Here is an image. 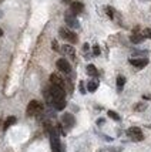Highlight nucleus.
<instances>
[{
    "mask_svg": "<svg viewBox=\"0 0 151 152\" xmlns=\"http://www.w3.org/2000/svg\"><path fill=\"white\" fill-rule=\"evenodd\" d=\"M56 66H57V68H59L61 73H64V74H70V71H71V66H70V63H69L67 60H64V58L57 60Z\"/></svg>",
    "mask_w": 151,
    "mask_h": 152,
    "instance_id": "423d86ee",
    "label": "nucleus"
},
{
    "mask_svg": "<svg viewBox=\"0 0 151 152\" xmlns=\"http://www.w3.org/2000/svg\"><path fill=\"white\" fill-rule=\"evenodd\" d=\"M144 34H137V33H134L131 36V41L133 43H136V44H138V43H141L143 40H144Z\"/></svg>",
    "mask_w": 151,
    "mask_h": 152,
    "instance_id": "2eb2a0df",
    "label": "nucleus"
},
{
    "mask_svg": "<svg viewBox=\"0 0 151 152\" xmlns=\"http://www.w3.org/2000/svg\"><path fill=\"white\" fill-rule=\"evenodd\" d=\"M53 48H54L56 51H59V46H57V41H53Z\"/></svg>",
    "mask_w": 151,
    "mask_h": 152,
    "instance_id": "b1692460",
    "label": "nucleus"
},
{
    "mask_svg": "<svg viewBox=\"0 0 151 152\" xmlns=\"http://www.w3.org/2000/svg\"><path fill=\"white\" fill-rule=\"evenodd\" d=\"M50 83H52L53 86H57V87L64 88V80L61 78L59 74H52V75H50Z\"/></svg>",
    "mask_w": 151,
    "mask_h": 152,
    "instance_id": "6e6552de",
    "label": "nucleus"
},
{
    "mask_svg": "<svg viewBox=\"0 0 151 152\" xmlns=\"http://www.w3.org/2000/svg\"><path fill=\"white\" fill-rule=\"evenodd\" d=\"M80 93H81V94L85 93V88H84V84H83V81L80 83Z\"/></svg>",
    "mask_w": 151,
    "mask_h": 152,
    "instance_id": "5701e85b",
    "label": "nucleus"
},
{
    "mask_svg": "<svg viewBox=\"0 0 151 152\" xmlns=\"http://www.w3.org/2000/svg\"><path fill=\"white\" fill-rule=\"evenodd\" d=\"M59 33H60V37H61V39H64L66 41H70L71 44L77 43V40H79L77 34L74 33V31L69 30V28H64V27H61V28H60Z\"/></svg>",
    "mask_w": 151,
    "mask_h": 152,
    "instance_id": "f03ea898",
    "label": "nucleus"
},
{
    "mask_svg": "<svg viewBox=\"0 0 151 152\" xmlns=\"http://www.w3.org/2000/svg\"><path fill=\"white\" fill-rule=\"evenodd\" d=\"M127 135H128L133 141H143V139H144V135L141 132V129L137 128V126L128 128V129H127Z\"/></svg>",
    "mask_w": 151,
    "mask_h": 152,
    "instance_id": "39448f33",
    "label": "nucleus"
},
{
    "mask_svg": "<svg viewBox=\"0 0 151 152\" xmlns=\"http://www.w3.org/2000/svg\"><path fill=\"white\" fill-rule=\"evenodd\" d=\"M50 144H52V149H53V151H54V152H60L61 145H60L59 135H57V132H56V129H54V128L50 131Z\"/></svg>",
    "mask_w": 151,
    "mask_h": 152,
    "instance_id": "20e7f679",
    "label": "nucleus"
},
{
    "mask_svg": "<svg viewBox=\"0 0 151 152\" xmlns=\"http://www.w3.org/2000/svg\"><path fill=\"white\" fill-rule=\"evenodd\" d=\"M143 34H144V37H147V39H151V28H145Z\"/></svg>",
    "mask_w": 151,
    "mask_h": 152,
    "instance_id": "412c9836",
    "label": "nucleus"
},
{
    "mask_svg": "<svg viewBox=\"0 0 151 152\" xmlns=\"http://www.w3.org/2000/svg\"><path fill=\"white\" fill-rule=\"evenodd\" d=\"M1 34H3V30H1V28H0V36H1Z\"/></svg>",
    "mask_w": 151,
    "mask_h": 152,
    "instance_id": "393cba45",
    "label": "nucleus"
},
{
    "mask_svg": "<svg viewBox=\"0 0 151 152\" xmlns=\"http://www.w3.org/2000/svg\"><path fill=\"white\" fill-rule=\"evenodd\" d=\"M64 20H66L67 26L70 27V28H79V27H80L79 20L76 19V14L67 13V14H66V17H64Z\"/></svg>",
    "mask_w": 151,
    "mask_h": 152,
    "instance_id": "0eeeda50",
    "label": "nucleus"
},
{
    "mask_svg": "<svg viewBox=\"0 0 151 152\" xmlns=\"http://www.w3.org/2000/svg\"><path fill=\"white\" fill-rule=\"evenodd\" d=\"M49 91H50V95H52V98H53V104H54V102H59V101H66V99H64V97H66L64 88L53 86L52 84V87L49 88Z\"/></svg>",
    "mask_w": 151,
    "mask_h": 152,
    "instance_id": "f257e3e1",
    "label": "nucleus"
},
{
    "mask_svg": "<svg viewBox=\"0 0 151 152\" xmlns=\"http://www.w3.org/2000/svg\"><path fill=\"white\" fill-rule=\"evenodd\" d=\"M108 117H110V118H113L114 119V121H120V115H118L117 113H114V111H108Z\"/></svg>",
    "mask_w": 151,
    "mask_h": 152,
    "instance_id": "6ab92c4d",
    "label": "nucleus"
},
{
    "mask_svg": "<svg viewBox=\"0 0 151 152\" xmlns=\"http://www.w3.org/2000/svg\"><path fill=\"white\" fill-rule=\"evenodd\" d=\"M97 88H99V81H97V80H91V81L87 83V90H88L90 93H94Z\"/></svg>",
    "mask_w": 151,
    "mask_h": 152,
    "instance_id": "ddd939ff",
    "label": "nucleus"
},
{
    "mask_svg": "<svg viewBox=\"0 0 151 152\" xmlns=\"http://www.w3.org/2000/svg\"><path fill=\"white\" fill-rule=\"evenodd\" d=\"M93 54H94V56H99V54H100V47L99 46L93 47Z\"/></svg>",
    "mask_w": 151,
    "mask_h": 152,
    "instance_id": "4be33fe9",
    "label": "nucleus"
},
{
    "mask_svg": "<svg viewBox=\"0 0 151 152\" xmlns=\"http://www.w3.org/2000/svg\"><path fill=\"white\" fill-rule=\"evenodd\" d=\"M130 63H131L134 67H137V68H144V67L148 64V60L147 58H131Z\"/></svg>",
    "mask_w": 151,
    "mask_h": 152,
    "instance_id": "9b49d317",
    "label": "nucleus"
},
{
    "mask_svg": "<svg viewBox=\"0 0 151 152\" xmlns=\"http://www.w3.org/2000/svg\"><path fill=\"white\" fill-rule=\"evenodd\" d=\"M70 10H71L73 14H80V13H83L84 6H83V3H80V1H74V3L70 4Z\"/></svg>",
    "mask_w": 151,
    "mask_h": 152,
    "instance_id": "9d476101",
    "label": "nucleus"
},
{
    "mask_svg": "<svg viewBox=\"0 0 151 152\" xmlns=\"http://www.w3.org/2000/svg\"><path fill=\"white\" fill-rule=\"evenodd\" d=\"M61 51L66 54V56L71 57V58H74V57H76V50H74L71 46H67V44H66V46H63V47H61Z\"/></svg>",
    "mask_w": 151,
    "mask_h": 152,
    "instance_id": "f8f14e48",
    "label": "nucleus"
},
{
    "mask_svg": "<svg viewBox=\"0 0 151 152\" xmlns=\"http://www.w3.org/2000/svg\"><path fill=\"white\" fill-rule=\"evenodd\" d=\"M124 84H125V77H123V75H118V77H117V90H118V91H121V90L124 88Z\"/></svg>",
    "mask_w": 151,
    "mask_h": 152,
    "instance_id": "dca6fc26",
    "label": "nucleus"
},
{
    "mask_svg": "<svg viewBox=\"0 0 151 152\" xmlns=\"http://www.w3.org/2000/svg\"><path fill=\"white\" fill-rule=\"evenodd\" d=\"M87 74L91 75V77H97V75H99V71H97V68L93 66V64H88V66H87Z\"/></svg>",
    "mask_w": 151,
    "mask_h": 152,
    "instance_id": "4468645a",
    "label": "nucleus"
},
{
    "mask_svg": "<svg viewBox=\"0 0 151 152\" xmlns=\"http://www.w3.org/2000/svg\"><path fill=\"white\" fill-rule=\"evenodd\" d=\"M13 124H16V117H9V118L4 121V129L10 128Z\"/></svg>",
    "mask_w": 151,
    "mask_h": 152,
    "instance_id": "f3484780",
    "label": "nucleus"
},
{
    "mask_svg": "<svg viewBox=\"0 0 151 152\" xmlns=\"http://www.w3.org/2000/svg\"><path fill=\"white\" fill-rule=\"evenodd\" d=\"M1 1H3V0H0V3H1Z\"/></svg>",
    "mask_w": 151,
    "mask_h": 152,
    "instance_id": "a878e982",
    "label": "nucleus"
},
{
    "mask_svg": "<svg viewBox=\"0 0 151 152\" xmlns=\"http://www.w3.org/2000/svg\"><path fill=\"white\" fill-rule=\"evenodd\" d=\"M64 107H66V101H59V102H54V108H56V110H59V111L64 110Z\"/></svg>",
    "mask_w": 151,
    "mask_h": 152,
    "instance_id": "a211bd4d",
    "label": "nucleus"
},
{
    "mask_svg": "<svg viewBox=\"0 0 151 152\" xmlns=\"http://www.w3.org/2000/svg\"><path fill=\"white\" fill-rule=\"evenodd\" d=\"M41 111H43V105L40 104L39 101L33 99V101L29 102V107H27V115H29V117H30V115H37V114H40Z\"/></svg>",
    "mask_w": 151,
    "mask_h": 152,
    "instance_id": "7ed1b4c3",
    "label": "nucleus"
},
{
    "mask_svg": "<svg viewBox=\"0 0 151 152\" xmlns=\"http://www.w3.org/2000/svg\"><path fill=\"white\" fill-rule=\"evenodd\" d=\"M105 12H107V14H108V17H110V19L114 17V10H113L111 7H105Z\"/></svg>",
    "mask_w": 151,
    "mask_h": 152,
    "instance_id": "aec40b11",
    "label": "nucleus"
},
{
    "mask_svg": "<svg viewBox=\"0 0 151 152\" xmlns=\"http://www.w3.org/2000/svg\"><path fill=\"white\" fill-rule=\"evenodd\" d=\"M61 121H63V124L67 126V128H71L73 125H74V122H76V119H74V117H73L71 114H64L63 117H61Z\"/></svg>",
    "mask_w": 151,
    "mask_h": 152,
    "instance_id": "1a4fd4ad",
    "label": "nucleus"
}]
</instances>
